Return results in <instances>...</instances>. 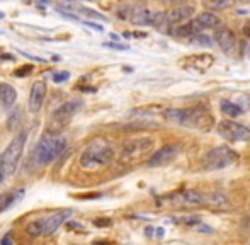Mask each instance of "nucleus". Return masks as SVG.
<instances>
[{
    "instance_id": "1",
    "label": "nucleus",
    "mask_w": 250,
    "mask_h": 245,
    "mask_svg": "<svg viewBox=\"0 0 250 245\" xmlns=\"http://www.w3.org/2000/svg\"><path fill=\"white\" fill-rule=\"evenodd\" d=\"M164 118L170 122H177V124L188 126L192 129H201V131L209 129L214 121V118L206 109H199V107H192V109L168 107L164 111Z\"/></svg>"
},
{
    "instance_id": "2",
    "label": "nucleus",
    "mask_w": 250,
    "mask_h": 245,
    "mask_svg": "<svg viewBox=\"0 0 250 245\" xmlns=\"http://www.w3.org/2000/svg\"><path fill=\"white\" fill-rule=\"evenodd\" d=\"M66 150V140L56 135H48L40 140L34 148V160L38 165H48Z\"/></svg>"
},
{
    "instance_id": "3",
    "label": "nucleus",
    "mask_w": 250,
    "mask_h": 245,
    "mask_svg": "<svg viewBox=\"0 0 250 245\" xmlns=\"http://www.w3.org/2000/svg\"><path fill=\"white\" fill-rule=\"evenodd\" d=\"M221 26V19L214 12H204L201 16L191 19L188 24L181 27H172L168 33L174 34V36H194V34L203 33L204 29H218Z\"/></svg>"
},
{
    "instance_id": "4",
    "label": "nucleus",
    "mask_w": 250,
    "mask_h": 245,
    "mask_svg": "<svg viewBox=\"0 0 250 245\" xmlns=\"http://www.w3.org/2000/svg\"><path fill=\"white\" fill-rule=\"evenodd\" d=\"M112 159H114V148L99 142L83 150L82 157H80V165L83 169H97V167L111 163Z\"/></svg>"
},
{
    "instance_id": "5",
    "label": "nucleus",
    "mask_w": 250,
    "mask_h": 245,
    "mask_svg": "<svg viewBox=\"0 0 250 245\" xmlns=\"http://www.w3.org/2000/svg\"><path fill=\"white\" fill-rule=\"evenodd\" d=\"M72 215L70 209H60V211L53 213L50 216H44V218H40V220H34L27 225L26 232L29 233L31 237H41V235H51L55 233L60 226L65 223V220Z\"/></svg>"
},
{
    "instance_id": "6",
    "label": "nucleus",
    "mask_w": 250,
    "mask_h": 245,
    "mask_svg": "<svg viewBox=\"0 0 250 245\" xmlns=\"http://www.w3.org/2000/svg\"><path fill=\"white\" fill-rule=\"evenodd\" d=\"M237 160H238V153L235 150L228 148V146H218V148H211L204 155L203 165L206 170H221L230 167Z\"/></svg>"
},
{
    "instance_id": "7",
    "label": "nucleus",
    "mask_w": 250,
    "mask_h": 245,
    "mask_svg": "<svg viewBox=\"0 0 250 245\" xmlns=\"http://www.w3.org/2000/svg\"><path fill=\"white\" fill-rule=\"evenodd\" d=\"M26 140H27V133L22 131L16 136V138L10 142V145L7 146V150L2 155V170L7 174H12L16 170L17 163L21 160V155L24 152V146H26Z\"/></svg>"
},
{
    "instance_id": "8",
    "label": "nucleus",
    "mask_w": 250,
    "mask_h": 245,
    "mask_svg": "<svg viewBox=\"0 0 250 245\" xmlns=\"http://www.w3.org/2000/svg\"><path fill=\"white\" fill-rule=\"evenodd\" d=\"M82 106H83L82 101L72 99V101H66V102H63L60 107H56V111L53 113V116H51L50 131L56 135V131H60L62 128H65L66 122L70 121V118H72L75 113H79Z\"/></svg>"
},
{
    "instance_id": "9",
    "label": "nucleus",
    "mask_w": 250,
    "mask_h": 245,
    "mask_svg": "<svg viewBox=\"0 0 250 245\" xmlns=\"http://www.w3.org/2000/svg\"><path fill=\"white\" fill-rule=\"evenodd\" d=\"M168 204L177 206V208H192V206H203V192L194 191V189H186V191H179L174 194L165 198Z\"/></svg>"
},
{
    "instance_id": "10",
    "label": "nucleus",
    "mask_w": 250,
    "mask_h": 245,
    "mask_svg": "<svg viewBox=\"0 0 250 245\" xmlns=\"http://www.w3.org/2000/svg\"><path fill=\"white\" fill-rule=\"evenodd\" d=\"M155 146V142L151 138H136L128 142L125 146H123V160H133L138 159V157L146 155L148 152H151Z\"/></svg>"
},
{
    "instance_id": "11",
    "label": "nucleus",
    "mask_w": 250,
    "mask_h": 245,
    "mask_svg": "<svg viewBox=\"0 0 250 245\" xmlns=\"http://www.w3.org/2000/svg\"><path fill=\"white\" fill-rule=\"evenodd\" d=\"M218 133L231 142H250V129L233 121H221L218 124Z\"/></svg>"
},
{
    "instance_id": "12",
    "label": "nucleus",
    "mask_w": 250,
    "mask_h": 245,
    "mask_svg": "<svg viewBox=\"0 0 250 245\" xmlns=\"http://www.w3.org/2000/svg\"><path fill=\"white\" fill-rule=\"evenodd\" d=\"M214 41L227 55H233L237 50V38H235L233 31L228 27H221V29L214 31Z\"/></svg>"
},
{
    "instance_id": "13",
    "label": "nucleus",
    "mask_w": 250,
    "mask_h": 245,
    "mask_svg": "<svg viewBox=\"0 0 250 245\" xmlns=\"http://www.w3.org/2000/svg\"><path fill=\"white\" fill-rule=\"evenodd\" d=\"M179 153V146L177 145H165L162 148H158L153 155L150 157L148 165L150 167H158V165H165V163L172 162V160L177 157Z\"/></svg>"
},
{
    "instance_id": "14",
    "label": "nucleus",
    "mask_w": 250,
    "mask_h": 245,
    "mask_svg": "<svg viewBox=\"0 0 250 245\" xmlns=\"http://www.w3.org/2000/svg\"><path fill=\"white\" fill-rule=\"evenodd\" d=\"M44 96H46V82H44V80L34 82L33 87H31L29 101H27L31 113H38V111H40V107L43 106Z\"/></svg>"
},
{
    "instance_id": "15",
    "label": "nucleus",
    "mask_w": 250,
    "mask_h": 245,
    "mask_svg": "<svg viewBox=\"0 0 250 245\" xmlns=\"http://www.w3.org/2000/svg\"><path fill=\"white\" fill-rule=\"evenodd\" d=\"M203 206H208L211 209H230L231 203L223 192L220 191H211V192H203Z\"/></svg>"
},
{
    "instance_id": "16",
    "label": "nucleus",
    "mask_w": 250,
    "mask_h": 245,
    "mask_svg": "<svg viewBox=\"0 0 250 245\" xmlns=\"http://www.w3.org/2000/svg\"><path fill=\"white\" fill-rule=\"evenodd\" d=\"M24 198V189H16V191H9L5 194L0 196V211H7L12 208L17 201Z\"/></svg>"
},
{
    "instance_id": "17",
    "label": "nucleus",
    "mask_w": 250,
    "mask_h": 245,
    "mask_svg": "<svg viewBox=\"0 0 250 245\" xmlns=\"http://www.w3.org/2000/svg\"><path fill=\"white\" fill-rule=\"evenodd\" d=\"M17 99V92L9 83H0V102L3 107H10Z\"/></svg>"
},
{
    "instance_id": "18",
    "label": "nucleus",
    "mask_w": 250,
    "mask_h": 245,
    "mask_svg": "<svg viewBox=\"0 0 250 245\" xmlns=\"http://www.w3.org/2000/svg\"><path fill=\"white\" fill-rule=\"evenodd\" d=\"M221 111H223L225 114H228V116H233V118L244 114V109H242L238 104L230 102V101H221Z\"/></svg>"
},
{
    "instance_id": "19",
    "label": "nucleus",
    "mask_w": 250,
    "mask_h": 245,
    "mask_svg": "<svg viewBox=\"0 0 250 245\" xmlns=\"http://www.w3.org/2000/svg\"><path fill=\"white\" fill-rule=\"evenodd\" d=\"M235 0H206V7L211 10H225L228 9V7L233 5Z\"/></svg>"
},
{
    "instance_id": "20",
    "label": "nucleus",
    "mask_w": 250,
    "mask_h": 245,
    "mask_svg": "<svg viewBox=\"0 0 250 245\" xmlns=\"http://www.w3.org/2000/svg\"><path fill=\"white\" fill-rule=\"evenodd\" d=\"M189 40H191L192 44H201V46H213V41H211V38L206 36V34H203V33L194 34V36H191Z\"/></svg>"
},
{
    "instance_id": "21",
    "label": "nucleus",
    "mask_w": 250,
    "mask_h": 245,
    "mask_svg": "<svg viewBox=\"0 0 250 245\" xmlns=\"http://www.w3.org/2000/svg\"><path fill=\"white\" fill-rule=\"evenodd\" d=\"M68 77H70L68 72L55 73V75H53V80H55L56 83H62V82H65V80H68Z\"/></svg>"
},
{
    "instance_id": "22",
    "label": "nucleus",
    "mask_w": 250,
    "mask_h": 245,
    "mask_svg": "<svg viewBox=\"0 0 250 245\" xmlns=\"http://www.w3.org/2000/svg\"><path fill=\"white\" fill-rule=\"evenodd\" d=\"M182 223H184V225H199L201 223V218L199 216H188V218H184V220H181Z\"/></svg>"
},
{
    "instance_id": "23",
    "label": "nucleus",
    "mask_w": 250,
    "mask_h": 245,
    "mask_svg": "<svg viewBox=\"0 0 250 245\" xmlns=\"http://www.w3.org/2000/svg\"><path fill=\"white\" fill-rule=\"evenodd\" d=\"M94 225L96 226H111L112 225V222H111V218H96L94 220Z\"/></svg>"
},
{
    "instance_id": "24",
    "label": "nucleus",
    "mask_w": 250,
    "mask_h": 245,
    "mask_svg": "<svg viewBox=\"0 0 250 245\" xmlns=\"http://www.w3.org/2000/svg\"><path fill=\"white\" fill-rule=\"evenodd\" d=\"M31 70H33V66L31 65H26V66H22V70H17L14 75H17V77H24V75H27V73H31Z\"/></svg>"
},
{
    "instance_id": "25",
    "label": "nucleus",
    "mask_w": 250,
    "mask_h": 245,
    "mask_svg": "<svg viewBox=\"0 0 250 245\" xmlns=\"http://www.w3.org/2000/svg\"><path fill=\"white\" fill-rule=\"evenodd\" d=\"M105 46H107V48H114V50H128V46H126V44H114V43H105Z\"/></svg>"
},
{
    "instance_id": "26",
    "label": "nucleus",
    "mask_w": 250,
    "mask_h": 245,
    "mask_svg": "<svg viewBox=\"0 0 250 245\" xmlns=\"http://www.w3.org/2000/svg\"><path fill=\"white\" fill-rule=\"evenodd\" d=\"M0 245H12V235H10V233H7V235L2 239Z\"/></svg>"
},
{
    "instance_id": "27",
    "label": "nucleus",
    "mask_w": 250,
    "mask_h": 245,
    "mask_svg": "<svg viewBox=\"0 0 250 245\" xmlns=\"http://www.w3.org/2000/svg\"><path fill=\"white\" fill-rule=\"evenodd\" d=\"M68 228L70 230H83V226L82 225H79V223H68Z\"/></svg>"
},
{
    "instance_id": "28",
    "label": "nucleus",
    "mask_w": 250,
    "mask_h": 245,
    "mask_svg": "<svg viewBox=\"0 0 250 245\" xmlns=\"http://www.w3.org/2000/svg\"><path fill=\"white\" fill-rule=\"evenodd\" d=\"M198 230H201L203 233H211V232H213V230H211L209 226H204V225H201V223L198 225Z\"/></svg>"
},
{
    "instance_id": "29",
    "label": "nucleus",
    "mask_w": 250,
    "mask_h": 245,
    "mask_svg": "<svg viewBox=\"0 0 250 245\" xmlns=\"http://www.w3.org/2000/svg\"><path fill=\"white\" fill-rule=\"evenodd\" d=\"M244 34H245V36H249V38H250V22H249V24H245V27H244Z\"/></svg>"
},
{
    "instance_id": "30",
    "label": "nucleus",
    "mask_w": 250,
    "mask_h": 245,
    "mask_svg": "<svg viewBox=\"0 0 250 245\" xmlns=\"http://www.w3.org/2000/svg\"><path fill=\"white\" fill-rule=\"evenodd\" d=\"M162 2H167V3H179V2H182V0H162Z\"/></svg>"
},
{
    "instance_id": "31",
    "label": "nucleus",
    "mask_w": 250,
    "mask_h": 245,
    "mask_svg": "<svg viewBox=\"0 0 250 245\" xmlns=\"http://www.w3.org/2000/svg\"><path fill=\"white\" fill-rule=\"evenodd\" d=\"M162 235H164V230L158 228V230H157V237H162Z\"/></svg>"
},
{
    "instance_id": "32",
    "label": "nucleus",
    "mask_w": 250,
    "mask_h": 245,
    "mask_svg": "<svg viewBox=\"0 0 250 245\" xmlns=\"http://www.w3.org/2000/svg\"><path fill=\"white\" fill-rule=\"evenodd\" d=\"M3 176H5V172H3V170H0V184H2V181H3Z\"/></svg>"
},
{
    "instance_id": "33",
    "label": "nucleus",
    "mask_w": 250,
    "mask_h": 245,
    "mask_svg": "<svg viewBox=\"0 0 250 245\" xmlns=\"http://www.w3.org/2000/svg\"><path fill=\"white\" fill-rule=\"evenodd\" d=\"M92 245H111V244H107V242H94Z\"/></svg>"
},
{
    "instance_id": "34",
    "label": "nucleus",
    "mask_w": 250,
    "mask_h": 245,
    "mask_svg": "<svg viewBox=\"0 0 250 245\" xmlns=\"http://www.w3.org/2000/svg\"><path fill=\"white\" fill-rule=\"evenodd\" d=\"M0 170H2V157H0Z\"/></svg>"
},
{
    "instance_id": "35",
    "label": "nucleus",
    "mask_w": 250,
    "mask_h": 245,
    "mask_svg": "<svg viewBox=\"0 0 250 245\" xmlns=\"http://www.w3.org/2000/svg\"><path fill=\"white\" fill-rule=\"evenodd\" d=\"M2 17H3V14H0V19H2Z\"/></svg>"
}]
</instances>
